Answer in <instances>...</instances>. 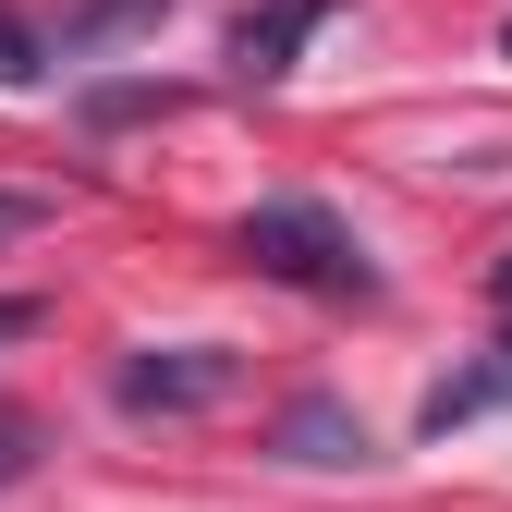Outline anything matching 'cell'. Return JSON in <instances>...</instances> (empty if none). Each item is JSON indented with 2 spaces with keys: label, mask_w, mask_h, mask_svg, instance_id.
<instances>
[{
  "label": "cell",
  "mask_w": 512,
  "mask_h": 512,
  "mask_svg": "<svg viewBox=\"0 0 512 512\" xmlns=\"http://www.w3.org/2000/svg\"><path fill=\"white\" fill-rule=\"evenodd\" d=\"M171 0H74L61 13V61H86V49H110V37H135V25H159Z\"/></svg>",
  "instance_id": "obj_6"
},
{
  "label": "cell",
  "mask_w": 512,
  "mask_h": 512,
  "mask_svg": "<svg viewBox=\"0 0 512 512\" xmlns=\"http://www.w3.org/2000/svg\"><path fill=\"white\" fill-rule=\"evenodd\" d=\"M25 330H37V305H25V293H0V342H25Z\"/></svg>",
  "instance_id": "obj_10"
},
{
  "label": "cell",
  "mask_w": 512,
  "mask_h": 512,
  "mask_svg": "<svg viewBox=\"0 0 512 512\" xmlns=\"http://www.w3.org/2000/svg\"><path fill=\"white\" fill-rule=\"evenodd\" d=\"M281 452H293V464H366V415H342L330 391H305V403L281 415Z\"/></svg>",
  "instance_id": "obj_5"
},
{
  "label": "cell",
  "mask_w": 512,
  "mask_h": 512,
  "mask_svg": "<svg viewBox=\"0 0 512 512\" xmlns=\"http://www.w3.org/2000/svg\"><path fill=\"white\" fill-rule=\"evenodd\" d=\"M0 86H13V98H25V86H49V37L13 13V0H0Z\"/></svg>",
  "instance_id": "obj_7"
},
{
  "label": "cell",
  "mask_w": 512,
  "mask_h": 512,
  "mask_svg": "<svg viewBox=\"0 0 512 512\" xmlns=\"http://www.w3.org/2000/svg\"><path fill=\"white\" fill-rule=\"evenodd\" d=\"M500 49H512V25H500Z\"/></svg>",
  "instance_id": "obj_12"
},
{
  "label": "cell",
  "mask_w": 512,
  "mask_h": 512,
  "mask_svg": "<svg viewBox=\"0 0 512 512\" xmlns=\"http://www.w3.org/2000/svg\"><path fill=\"white\" fill-rule=\"evenodd\" d=\"M25 232H49V196H0V244H25Z\"/></svg>",
  "instance_id": "obj_9"
},
{
  "label": "cell",
  "mask_w": 512,
  "mask_h": 512,
  "mask_svg": "<svg viewBox=\"0 0 512 512\" xmlns=\"http://www.w3.org/2000/svg\"><path fill=\"white\" fill-rule=\"evenodd\" d=\"M232 244H244V269H256V281H281V293H317V305H378L366 244L342 232V208H317V196H256Z\"/></svg>",
  "instance_id": "obj_1"
},
{
  "label": "cell",
  "mask_w": 512,
  "mask_h": 512,
  "mask_svg": "<svg viewBox=\"0 0 512 512\" xmlns=\"http://www.w3.org/2000/svg\"><path fill=\"white\" fill-rule=\"evenodd\" d=\"M244 391V354L232 342H171V354H122L110 366V403L122 415H208Z\"/></svg>",
  "instance_id": "obj_2"
},
{
  "label": "cell",
  "mask_w": 512,
  "mask_h": 512,
  "mask_svg": "<svg viewBox=\"0 0 512 512\" xmlns=\"http://www.w3.org/2000/svg\"><path fill=\"white\" fill-rule=\"evenodd\" d=\"M488 293H500V305H512V244H500V256H488Z\"/></svg>",
  "instance_id": "obj_11"
},
{
  "label": "cell",
  "mask_w": 512,
  "mask_h": 512,
  "mask_svg": "<svg viewBox=\"0 0 512 512\" xmlns=\"http://www.w3.org/2000/svg\"><path fill=\"white\" fill-rule=\"evenodd\" d=\"M500 403H512V330H500L476 366H452V378H439V391L415 403V427H427V439H452V427H476V415H500Z\"/></svg>",
  "instance_id": "obj_4"
},
{
  "label": "cell",
  "mask_w": 512,
  "mask_h": 512,
  "mask_svg": "<svg viewBox=\"0 0 512 512\" xmlns=\"http://www.w3.org/2000/svg\"><path fill=\"white\" fill-rule=\"evenodd\" d=\"M317 25H330V0H269V13H244V25H232V74H244V86H281L293 49H305Z\"/></svg>",
  "instance_id": "obj_3"
},
{
  "label": "cell",
  "mask_w": 512,
  "mask_h": 512,
  "mask_svg": "<svg viewBox=\"0 0 512 512\" xmlns=\"http://www.w3.org/2000/svg\"><path fill=\"white\" fill-rule=\"evenodd\" d=\"M25 464H37V427H25V415H0V488H13Z\"/></svg>",
  "instance_id": "obj_8"
}]
</instances>
